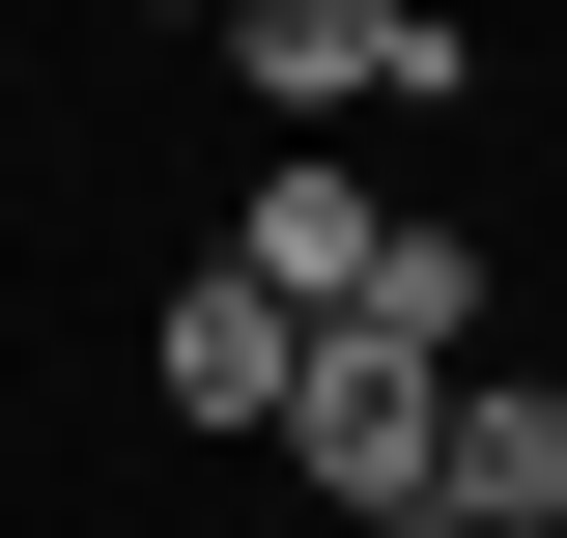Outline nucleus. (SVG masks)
Returning <instances> with one entry per match:
<instances>
[{"label": "nucleus", "instance_id": "obj_6", "mask_svg": "<svg viewBox=\"0 0 567 538\" xmlns=\"http://www.w3.org/2000/svg\"><path fill=\"white\" fill-rule=\"evenodd\" d=\"M425 538H454V510H425Z\"/></svg>", "mask_w": 567, "mask_h": 538}, {"label": "nucleus", "instance_id": "obj_3", "mask_svg": "<svg viewBox=\"0 0 567 538\" xmlns=\"http://www.w3.org/2000/svg\"><path fill=\"white\" fill-rule=\"evenodd\" d=\"M284 482H312V510H369V538H425V510H454V369L341 340V369H312V425H284Z\"/></svg>", "mask_w": 567, "mask_h": 538}, {"label": "nucleus", "instance_id": "obj_4", "mask_svg": "<svg viewBox=\"0 0 567 538\" xmlns=\"http://www.w3.org/2000/svg\"><path fill=\"white\" fill-rule=\"evenodd\" d=\"M142 369H171V425H312V369H341V340H312V312H256V283H171V312H142Z\"/></svg>", "mask_w": 567, "mask_h": 538}, {"label": "nucleus", "instance_id": "obj_1", "mask_svg": "<svg viewBox=\"0 0 567 538\" xmlns=\"http://www.w3.org/2000/svg\"><path fill=\"white\" fill-rule=\"evenodd\" d=\"M199 58L256 85L284 142H341V114H454V29H425V0H227Z\"/></svg>", "mask_w": 567, "mask_h": 538}, {"label": "nucleus", "instance_id": "obj_2", "mask_svg": "<svg viewBox=\"0 0 567 538\" xmlns=\"http://www.w3.org/2000/svg\"><path fill=\"white\" fill-rule=\"evenodd\" d=\"M398 256H425V227L369 199L341 142H284L256 199H227V283H256V312H312V340H398Z\"/></svg>", "mask_w": 567, "mask_h": 538}, {"label": "nucleus", "instance_id": "obj_5", "mask_svg": "<svg viewBox=\"0 0 567 538\" xmlns=\"http://www.w3.org/2000/svg\"><path fill=\"white\" fill-rule=\"evenodd\" d=\"M454 538H567V369H454Z\"/></svg>", "mask_w": 567, "mask_h": 538}]
</instances>
